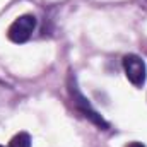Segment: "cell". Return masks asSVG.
Masks as SVG:
<instances>
[{"label":"cell","instance_id":"cell-1","mask_svg":"<svg viewBox=\"0 0 147 147\" xmlns=\"http://www.w3.org/2000/svg\"><path fill=\"white\" fill-rule=\"evenodd\" d=\"M34 28H36V17L31 16V14H26V16L17 17L10 24V28L7 31V36L14 43H26L31 38Z\"/></svg>","mask_w":147,"mask_h":147},{"label":"cell","instance_id":"cell-2","mask_svg":"<svg viewBox=\"0 0 147 147\" xmlns=\"http://www.w3.org/2000/svg\"><path fill=\"white\" fill-rule=\"evenodd\" d=\"M123 70H125L127 79L134 86H137V87L144 86L146 77H147V69H146L144 60L140 57H137V55H127L123 58Z\"/></svg>","mask_w":147,"mask_h":147},{"label":"cell","instance_id":"cell-3","mask_svg":"<svg viewBox=\"0 0 147 147\" xmlns=\"http://www.w3.org/2000/svg\"><path fill=\"white\" fill-rule=\"evenodd\" d=\"M70 94H72V99H74V103H75V106L80 110V113H82L86 118H89L92 123H96V125H99V127H103V128H108V123L101 118V115H98L96 111L91 108V105L87 103V99L77 91L75 86H70Z\"/></svg>","mask_w":147,"mask_h":147},{"label":"cell","instance_id":"cell-4","mask_svg":"<svg viewBox=\"0 0 147 147\" xmlns=\"http://www.w3.org/2000/svg\"><path fill=\"white\" fill-rule=\"evenodd\" d=\"M9 147H31V137H29V134L21 132V134L14 135Z\"/></svg>","mask_w":147,"mask_h":147},{"label":"cell","instance_id":"cell-5","mask_svg":"<svg viewBox=\"0 0 147 147\" xmlns=\"http://www.w3.org/2000/svg\"><path fill=\"white\" fill-rule=\"evenodd\" d=\"M127 147H146L144 144H140V142H132V144H128Z\"/></svg>","mask_w":147,"mask_h":147},{"label":"cell","instance_id":"cell-6","mask_svg":"<svg viewBox=\"0 0 147 147\" xmlns=\"http://www.w3.org/2000/svg\"><path fill=\"white\" fill-rule=\"evenodd\" d=\"M0 147H3V146H0Z\"/></svg>","mask_w":147,"mask_h":147}]
</instances>
